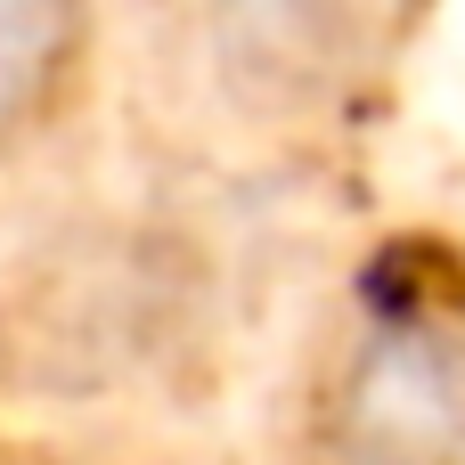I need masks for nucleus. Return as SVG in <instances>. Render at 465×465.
<instances>
[{"label": "nucleus", "mask_w": 465, "mask_h": 465, "mask_svg": "<svg viewBox=\"0 0 465 465\" xmlns=\"http://www.w3.org/2000/svg\"><path fill=\"white\" fill-rule=\"evenodd\" d=\"M172 131L213 155L327 139L384 74L401 0H106Z\"/></svg>", "instance_id": "obj_1"}, {"label": "nucleus", "mask_w": 465, "mask_h": 465, "mask_svg": "<svg viewBox=\"0 0 465 465\" xmlns=\"http://www.w3.org/2000/svg\"><path fill=\"white\" fill-rule=\"evenodd\" d=\"M327 465H465V335L384 319L351 335L319 401Z\"/></svg>", "instance_id": "obj_2"}, {"label": "nucleus", "mask_w": 465, "mask_h": 465, "mask_svg": "<svg viewBox=\"0 0 465 465\" xmlns=\"http://www.w3.org/2000/svg\"><path fill=\"white\" fill-rule=\"evenodd\" d=\"M106 0H0V172L57 131L106 49Z\"/></svg>", "instance_id": "obj_3"}]
</instances>
